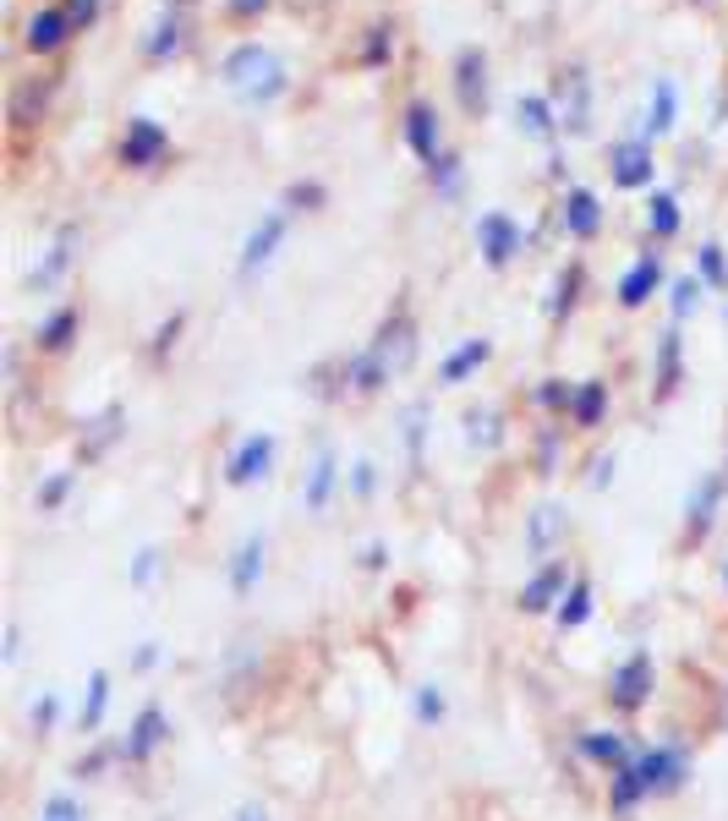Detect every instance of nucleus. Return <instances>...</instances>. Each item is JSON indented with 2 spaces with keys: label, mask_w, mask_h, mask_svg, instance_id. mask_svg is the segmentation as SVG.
I'll return each instance as SVG.
<instances>
[{
  "label": "nucleus",
  "mask_w": 728,
  "mask_h": 821,
  "mask_svg": "<svg viewBox=\"0 0 728 821\" xmlns=\"http://www.w3.org/2000/svg\"><path fill=\"white\" fill-rule=\"evenodd\" d=\"M219 82H225L247 110H264V105H274V99L285 94V66H279V56L264 50V45H236V50L219 61Z\"/></svg>",
  "instance_id": "obj_1"
},
{
  "label": "nucleus",
  "mask_w": 728,
  "mask_h": 821,
  "mask_svg": "<svg viewBox=\"0 0 728 821\" xmlns=\"http://www.w3.org/2000/svg\"><path fill=\"white\" fill-rule=\"evenodd\" d=\"M652 691H658V668H652L647 652L624 657V663L613 668V680H608V701H613L619 712H641V706L652 701Z\"/></svg>",
  "instance_id": "obj_2"
},
{
  "label": "nucleus",
  "mask_w": 728,
  "mask_h": 821,
  "mask_svg": "<svg viewBox=\"0 0 728 821\" xmlns=\"http://www.w3.org/2000/svg\"><path fill=\"white\" fill-rule=\"evenodd\" d=\"M559 127L570 137L592 131V77H587V66H570L559 77Z\"/></svg>",
  "instance_id": "obj_3"
},
{
  "label": "nucleus",
  "mask_w": 728,
  "mask_h": 821,
  "mask_svg": "<svg viewBox=\"0 0 728 821\" xmlns=\"http://www.w3.org/2000/svg\"><path fill=\"white\" fill-rule=\"evenodd\" d=\"M608 176H613V187H652V176H658V165H652V143L647 137H624V143H613L608 148Z\"/></svg>",
  "instance_id": "obj_4"
},
{
  "label": "nucleus",
  "mask_w": 728,
  "mask_h": 821,
  "mask_svg": "<svg viewBox=\"0 0 728 821\" xmlns=\"http://www.w3.org/2000/svg\"><path fill=\"white\" fill-rule=\"evenodd\" d=\"M476 247H482V257H488V268H510L515 263V253L527 247V236H521V225L510 219V214H482L476 219Z\"/></svg>",
  "instance_id": "obj_5"
},
{
  "label": "nucleus",
  "mask_w": 728,
  "mask_h": 821,
  "mask_svg": "<svg viewBox=\"0 0 728 821\" xmlns=\"http://www.w3.org/2000/svg\"><path fill=\"white\" fill-rule=\"evenodd\" d=\"M170 148V131L159 127L154 116H132L127 121V137H121V165L127 170H154Z\"/></svg>",
  "instance_id": "obj_6"
},
{
  "label": "nucleus",
  "mask_w": 728,
  "mask_h": 821,
  "mask_svg": "<svg viewBox=\"0 0 728 821\" xmlns=\"http://www.w3.org/2000/svg\"><path fill=\"white\" fill-rule=\"evenodd\" d=\"M636 772H641V789H647V800H662V794L685 789V778H690V766H685V756H679L673 745L647 751V756L636 761Z\"/></svg>",
  "instance_id": "obj_7"
},
{
  "label": "nucleus",
  "mask_w": 728,
  "mask_h": 821,
  "mask_svg": "<svg viewBox=\"0 0 728 821\" xmlns=\"http://www.w3.org/2000/svg\"><path fill=\"white\" fill-rule=\"evenodd\" d=\"M455 99H461L465 116H482L488 110V56L476 45H465L455 56Z\"/></svg>",
  "instance_id": "obj_8"
},
{
  "label": "nucleus",
  "mask_w": 728,
  "mask_h": 821,
  "mask_svg": "<svg viewBox=\"0 0 728 821\" xmlns=\"http://www.w3.org/2000/svg\"><path fill=\"white\" fill-rule=\"evenodd\" d=\"M268 466H274V433H253V439L236 443V455L225 466V482L230 488H253L258 477H268Z\"/></svg>",
  "instance_id": "obj_9"
},
{
  "label": "nucleus",
  "mask_w": 728,
  "mask_h": 821,
  "mask_svg": "<svg viewBox=\"0 0 728 821\" xmlns=\"http://www.w3.org/2000/svg\"><path fill=\"white\" fill-rule=\"evenodd\" d=\"M662 291V253H641L630 268H624V280H619V307H647L652 296Z\"/></svg>",
  "instance_id": "obj_10"
},
{
  "label": "nucleus",
  "mask_w": 728,
  "mask_h": 821,
  "mask_svg": "<svg viewBox=\"0 0 728 821\" xmlns=\"http://www.w3.org/2000/svg\"><path fill=\"white\" fill-rule=\"evenodd\" d=\"M279 242H285V214L274 208V214H264L258 225H253V236H247V247H242V280H253L258 268H268L274 263V253H279Z\"/></svg>",
  "instance_id": "obj_11"
},
{
  "label": "nucleus",
  "mask_w": 728,
  "mask_h": 821,
  "mask_svg": "<svg viewBox=\"0 0 728 821\" xmlns=\"http://www.w3.org/2000/svg\"><path fill=\"white\" fill-rule=\"evenodd\" d=\"M165 740H170V717H165L159 706H142V712H137V723L127 729V740H121V756L137 766V761L154 756Z\"/></svg>",
  "instance_id": "obj_12"
},
{
  "label": "nucleus",
  "mask_w": 728,
  "mask_h": 821,
  "mask_svg": "<svg viewBox=\"0 0 728 821\" xmlns=\"http://www.w3.org/2000/svg\"><path fill=\"white\" fill-rule=\"evenodd\" d=\"M50 99H56V77H22V82L11 88V127L28 131L33 121H45Z\"/></svg>",
  "instance_id": "obj_13"
},
{
  "label": "nucleus",
  "mask_w": 728,
  "mask_h": 821,
  "mask_svg": "<svg viewBox=\"0 0 728 821\" xmlns=\"http://www.w3.org/2000/svg\"><path fill=\"white\" fill-rule=\"evenodd\" d=\"M181 45H187V6L165 0V17H159V22H154V33L142 39V56H148V61H170Z\"/></svg>",
  "instance_id": "obj_14"
},
{
  "label": "nucleus",
  "mask_w": 728,
  "mask_h": 821,
  "mask_svg": "<svg viewBox=\"0 0 728 821\" xmlns=\"http://www.w3.org/2000/svg\"><path fill=\"white\" fill-rule=\"evenodd\" d=\"M559 219H564V231H570L575 242H592L597 231H602V203H597V192L570 187V192H564V208H559Z\"/></svg>",
  "instance_id": "obj_15"
},
{
  "label": "nucleus",
  "mask_w": 728,
  "mask_h": 821,
  "mask_svg": "<svg viewBox=\"0 0 728 821\" xmlns=\"http://www.w3.org/2000/svg\"><path fill=\"white\" fill-rule=\"evenodd\" d=\"M67 39H71L67 6H45V11L28 17V50H33V56H50V50H61Z\"/></svg>",
  "instance_id": "obj_16"
},
{
  "label": "nucleus",
  "mask_w": 728,
  "mask_h": 821,
  "mask_svg": "<svg viewBox=\"0 0 728 821\" xmlns=\"http://www.w3.org/2000/svg\"><path fill=\"white\" fill-rule=\"evenodd\" d=\"M405 143H411V154L422 159V165H433L444 148H439V110L433 105H411L405 110Z\"/></svg>",
  "instance_id": "obj_17"
},
{
  "label": "nucleus",
  "mask_w": 728,
  "mask_h": 821,
  "mask_svg": "<svg viewBox=\"0 0 728 821\" xmlns=\"http://www.w3.org/2000/svg\"><path fill=\"white\" fill-rule=\"evenodd\" d=\"M685 379V345H679V329H668L658 340V373H652V400H668Z\"/></svg>",
  "instance_id": "obj_18"
},
{
  "label": "nucleus",
  "mask_w": 728,
  "mask_h": 821,
  "mask_svg": "<svg viewBox=\"0 0 728 821\" xmlns=\"http://www.w3.org/2000/svg\"><path fill=\"white\" fill-rule=\"evenodd\" d=\"M673 121H679V88H673L668 77H658V82H652V99H647V131H641V137H647V143H652V137H668Z\"/></svg>",
  "instance_id": "obj_19"
},
{
  "label": "nucleus",
  "mask_w": 728,
  "mask_h": 821,
  "mask_svg": "<svg viewBox=\"0 0 728 821\" xmlns=\"http://www.w3.org/2000/svg\"><path fill=\"white\" fill-rule=\"evenodd\" d=\"M724 477H718V471H712V477H707V482H701V488H696V493H690V520H685V531H690V537H707V531H712V520H718V499H724Z\"/></svg>",
  "instance_id": "obj_20"
},
{
  "label": "nucleus",
  "mask_w": 728,
  "mask_h": 821,
  "mask_svg": "<svg viewBox=\"0 0 728 821\" xmlns=\"http://www.w3.org/2000/svg\"><path fill=\"white\" fill-rule=\"evenodd\" d=\"M258 575H264V537H247V543L236 548V559H230V592H236V597H253Z\"/></svg>",
  "instance_id": "obj_21"
},
{
  "label": "nucleus",
  "mask_w": 728,
  "mask_h": 821,
  "mask_svg": "<svg viewBox=\"0 0 728 821\" xmlns=\"http://www.w3.org/2000/svg\"><path fill=\"white\" fill-rule=\"evenodd\" d=\"M564 592H570V586H564V565H548L527 592H521V608H527V614H548L553 603H564Z\"/></svg>",
  "instance_id": "obj_22"
},
{
  "label": "nucleus",
  "mask_w": 728,
  "mask_h": 821,
  "mask_svg": "<svg viewBox=\"0 0 728 821\" xmlns=\"http://www.w3.org/2000/svg\"><path fill=\"white\" fill-rule=\"evenodd\" d=\"M488 356H493V340H465L461 351H450V356H444L439 383H465L476 368H482V362H488Z\"/></svg>",
  "instance_id": "obj_23"
},
{
  "label": "nucleus",
  "mask_w": 728,
  "mask_h": 821,
  "mask_svg": "<svg viewBox=\"0 0 728 821\" xmlns=\"http://www.w3.org/2000/svg\"><path fill=\"white\" fill-rule=\"evenodd\" d=\"M602 411H608V383H575V400H570V422L575 428H597L602 422Z\"/></svg>",
  "instance_id": "obj_24"
},
{
  "label": "nucleus",
  "mask_w": 728,
  "mask_h": 821,
  "mask_svg": "<svg viewBox=\"0 0 728 821\" xmlns=\"http://www.w3.org/2000/svg\"><path fill=\"white\" fill-rule=\"evenodd\" d=\"M71 263H77V225H67V231H61V242L50 247V257L33 268V285H45V291H50V285H56V280H61V274L71 268Z\"/></svg>",
  "instance_id": "obj_25"
},
{
  "label": "nucleus",
  "mask_w": 728,
  "mask_h": 821,
  "mask_svg": "<svg viewBox=\"0 0 728 821\" xmlns=\"http://www.w3.org/2000/svg\"><path fill=\"white\" fill-rule=\"evenodd\" d=\"M641 800H647V789H641V772H636V761H624V766L613 772L608 805H613V817H630V811H636Z\"/></svg>",
  "instance_id": "obj_26"
},
{
  "label": "nucleus",
  "mask_w": 728,
  "mask_h": 821,
  "mask_svg": "<svg viewBox=\"0 0 728 821\" xmlns=\"http://www.w3.org/2000/svg\"><path fill=\"white\" fill-rule=\"evenodd\" d=\"M553 619H559V631H581V625L592 619V580H575V586L564 592V603L553 608Z\"/></svg>",
  "instance_id": "obj_27"
},
{
  "label": "nucleus",
  "mask_w": 728,
  "mask_h": 821,
  "mask_svg": "<svg viewBox=\"0 0 728 821\" xmlns=\"http://www.w3.org/2000/svg\"><path fill=\"white\" fill-rule=\"evenodd\" d=\"M71 340H77V313L71 307H61V313H50L39 323V351L61 356V351H71Z\"/></svg>",
  "instance_id": "obj_28"
},
{
  "label": "nucleus",
  "mask_w": 728,
  "mask_h": 821,
  "mask_svg": "<svg viewBox=\"0 0 728 821\" xmlns=\"http://www.w3.org/2000/svg\"><path fill=\"white\" fill-rule=\"evenodd\" d=\"M515 121H521L527 137H553V105L542 94H521L515 99Z\"/></svg>",
  "instance_id": "obj_29"
},
{
  "label": "nucleus",
  "mask_w": 728,
  "mask_h": 821,
  "mask_svg": "<svg viewBox=\"0 0 728 821\" xmlns=\"http://www.w3.org/2000/svg\"><path fill=\"white\" fill-rule=\"evenodd\" d=\"M647 231H652L658 242H673V236H679V197H673V192H652V203H647Z\"/></svg>",
  "instance_id": "obj_30"
},
{
  "label": "nucleus",
  "mask_w": 728,
  "mask_h": 821,
  "mask_svg": "<svg viewBox=\"0 0 728 821\" xmlns=\"http://www.w3.org/2000/svg\"><path fill=\"white\" fill-rule=\"evenodd\" d=\"M581 756L597 761V766H608V772H619L630 751H624V740L619 734H581Z\"/></svg>",
  "instance_id": "obj_31"
},
{
  "label": "nucleus",
  "mask_w": 728,
  "mask_h": 821,
  "mask_svg": "<svg viewBox=\"0 0 728 821\" xmlns=\"http://www.w3.org/2000/svg\"><path fill=\"white\" fill-rule=\"evenodd\" d=\"M105 706H110V674H94L88 680V701H82V734H94L99 723H105Z\"/></svg>",
  "instance_id": "obj_32"
},
{
  "label": "nucleus",
  "mask_w": 728,
  "mask_h": 821,
  "mask_svg": "<svg viewBox=\"0 0 728 821\" xmlns=\"http://www.w3.org/2000/svg\"><path fill=\"white\" fill-rule=\"evenodd\" d=\"M696 280L712 285V291H724L728 285V257H724L718 242H701V253H696Z\"/></svg>",
  "instance_id": "obj_33"
},
{
  "label": "nucleus",
  "mask_w": 728,
  "mask_h": 821,
  "mask_svg": "<svg viewBox=\"0 0 728 821\" xmlns=\"http://www.w3.org/2000/svg\"><path fill=\"white\" fill-rule=\"evenodd\" d=\"M329 493H334V455H324V460L313 466V477H307V488H302V499H307V509L318 515V509L329 505Z\"/></svg>",
  "instance_id": "obj_34"
},
{
  "label": "nucleus",
  "mask_w": 728,
  "mask_h": 821,
  "mask_svg": "<svg viewBox=\"0 0 728 821\" xmlns=\"http://www.w3.org/2000/svg\"><path fill=\"white\" fill-rule=\"evenodd\" d=\"M390 45H395V22L384 17V22H373V28H367V45H362V61H367V66H384V61H390Z\"/></svg>",
  "instance_id": "obj_35"
},
{
  "label": "nucleus",
  "mask_w": 728,
  "mask_h": 821,
  "mask_svg": "<svg viewBox=\"0 0 728 821\" xmlns=\"http://www.w3.org/2000/svg\"><path fill=\"white\" fill-rule=\"evenodd\" d=\"M668 307H673V317H690V313H696V307H701V280H696V274L673 280V285H668Z\"/></svg>",
  "instance_id": "obj_36"
},
{
  "label": "nucleus",
  "mask_w": 728,
  "mask_h": 821,
  "mask_svg": "<svg viewBox=\"0 0 728 821\" xmlns=\"http://www.w3.org/2000/svg\"><path fill=\"white\" fill-rule=\"evenodd\" d=\"M444 712H450V701H444L439 685H422V691H416V723H422V729H439Z\"/></svg>",
  "instance_id": "obj_37"
},
{
  "label": "nucleus",
  "mask_w": 728,
  "mask_h": 821,
  "mask_svg": "<svg viewBox=\"0 0 728 821\" xmlns=\"http://www.w3.org/2000/svg\"><path fill=\"white\" fill-rule=\"evenodd\" d=\"M427 176H433V187L444 192V197H455V192H461V159H455V154H439V159L427 165Z\"/></svg>",
  "instance_id": "obj_38"
},
{
  "label": "nucleus",
  "mask_w": 728,
  "mask_h": 821,
  "mask_svg": "<svg viewBox=\"0 0 728 821\" xmlns=\"http://www.w3.org/2000/svg\"><path fill=\"white\" fill-rule=\"evenodd\" d=\"M324 197L329 192L318 187V182H291L285 187V208H324Z\"/></svg>",
  "instance_id": "obj_39"
},
{
  "label": "nucleus",
  "mask_w": 728,
  "mask_h": 821,
  "mask_svg": "<svg viewBox=\"0 0 728 821\" xmlns=\"http://www.w3.org/2000/svg\"><path fill=\"white\" fill-rule=\"evenodd\" d=\"M537 400H542L548 411H570V400H575V383H564V379H542V389H537Z\"/></svg>",
  "instance_id": "obj_40"
},
{
  "label": "nucleus",
  "mask_w": 728,
  "mask_h": 821,
  "mask_svg": "<svg viewBox=\"0 0 728 821\" xmlns=\"http://www.w3.org/2000/svg\"><path fill=\"white\" fill-rule=\"evenodd\" d=\"M45 821H82V811H77L71 794H50V800H45Z\"/></svg>",
  "instance_id": "obj_41"
},
{
  "label": "nucleus",
  "mask_w": 728,
  "mask_h": 821,
  "mask_svg": "<svg viewBox=\"0 0 728 821\" xmlns=\"http://www.w3.org/2000/svg\"><path fill=\"white\" fill-rule=\"evenodd\" d=\"M575 291H581V268H570L564 280H559V302H553V317H564L575 307Z\"/></svg>",
  "instance_id": "obj_42"
},
{
  "label": "nucleus",
  "mask_w": 728,
  "mask_h": 821,
  "mask_svg": "<svg viewBox=\"0 0 728 821\" xmlns=\"http://www.w3.org/2000/svg\"><path fill=\"white\" fill-rule=\"evenodd\" d=\"M67 17H71V33L94 28V17H99V0H67Z\"/></svg>",
  "instance_id": "obj_43"
},
{
  "label": "nucleus",
  "mask_w": 728,
  "mask_h": 821,
  "mask_svg": "<svg viewBox=\"0 0 728 821\" xmlns=\"http://www.w3.org/2000/svg\"><path fill=\"white\" fill-rule=\"evenodd\" d=\"M71 493V477H56L50 488H39V509H61V499Z\"/></svg>",
  "instance_id": "obj_44"
},
{
  "label": "nucleus",
  "mask_w": 728,
  "mask_h": 821,
  "mask_svg": "<svg viewBox=\"0 0 728 821\" xmlns=\"http://www.w3.org/2000/svg\"><path fill=\"white\" fill-rule=\"evenodd\" d=\"M176 334H181V313L170 317V323L159 329V340H154V356H159V362H165V351H170V340H176Z\"/></svg>",
  "instance_id": "obj_45"
},
{
  "label": "nucleus",
  "mask_w": 728,
  "mask_h": 821,
  "mask_svg": "<svg viewBox=\"0 0 728 821\" xmlns=\"http://www.w3.org/2000/svg\"><path fill=\"white\" fill-rule=\"evenodd\" d=\"M274 0H225V11L230 17H258V11H268Z\"/></svg>",
  "instance_id": "obj_46"
},
{
  "label": "nucleus",
  "mask_w": 728,
  "mask_h": 821,
  "mask_svg": "<svg viewBox=\"0 0 728 821\" xmlns=\"http://www.w3.org/2000/svg\"><path fill=\"white\" fill-rule=\"evenodd\" d=\"M56 712H61V701H56V695H45V701L33 706V723H39V729H50V723H56Z\"/></svg>",
  "instance_id": "obj_47"
},
{
  "label": "nucleus",
  "mask_w": 728,
  "mask_h": 821,
  "mask_svg": "<svg viewBox=\"0 0 728 821\" xmlns=\"http://www.w3.org/2000/svg\"><path fill=\"white\" fill-rule=\"evenodd\" d=\"M356 493H362V499L373 493V466H356Z\"/></svg>",
  "instance_id": "obj_48"
},
{
  "label": "nucleus",
  "mask_w": 728,
  "mask_h": 821,
  "mask_svg": "<svg viewBox=\"0 0 728 821\" xmlns=\"http://www.w3.org/2000/svg\"><path fill=\"white\" fill-rule=\"evenodd\" d=\"M148 575H154V554H142V559H137V569H132V580H137V586H142V580H148Z\"/></svg>",
  "instance_id": "obj_49"
},
{
  "label": "nucleus",
  "mask_w": 728,
  "mask_h": 821,
  "mask_svg": "<svg viewBox=\"0 0 728 821\" xmlns=\"http://www.w3.org/2000/svg\"><path fill=\"white\" fill-rule=\"evenodd\" d=\"M242 821H268L264 805H242Z\"/></svg>",
  "instance_id": "obj_50"
},
{
  "label": "nucleus",
  "mask_w": 728,
  "mask_h": 821,
  "mask_svg": "<svg viewBox=\"0 0 728 821\" xmlns=\"http://www.w3.org/2000/svg\"><path fill=\"white\" fill-rule=\"evenodd\" d=\"M296 6H318V0H296Z\"/></svg>",
  "instance_id": "obj_51"
}]
</instances>
